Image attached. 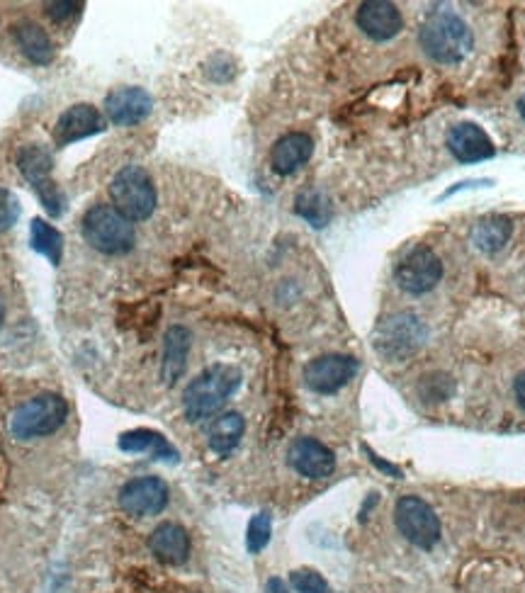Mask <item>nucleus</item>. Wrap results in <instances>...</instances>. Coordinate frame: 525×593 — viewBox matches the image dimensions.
I'll use <instances>...</instances> for the list:
<instances>
[{"label":"nucleus","mask_w":525,"mask_h":593,"mask_svg":"<svg viewBox=\"0 0 525 593\" xmlns=\"http://www.w3.org/2000/svg\"><path fill=\"white\" fill-rule=\"evenodd\" d=\"M20 217V202L8 188H0V234L8 231L18 222Z\"/></svg>","instance_id":"nucleus-28"},{"label":"nucleus","mask_w":525,"mask_h":593,"mask_svg":"<svg viewBox=\"0 0 525 593\" xmlns=\"http://www.w3.org/2000/svg\"><path fill=\"white\" fill-rule=\"evenodd\" d=\"M355 22L363 30V35L370 37L372 42H389L404 27L399 8L394 3H387V0H368V3L360 5Z\"/></svg>","instance_id":"nucleus-14"},{"label":"nucleus","mask_w":525,"mask_h":593,"mask_svg":"<svg viewBox=\"0 0 525 593\" xmlns=\"http://www.w3.org/2000/svg\"><path fill=\"white\" fill-rule=\"evenodd\" d=\"M149 550L163 564H171V567L185 564L190 557L188 530L178 523L156 525L154 533L149 535Z\"/></svg>","instance_id":"nucleus-17"},{"label":"nucleus","mask_w":525,"mask_h":593,"mask_svg":"<svg viewBox=\"0 0 525 593\" xmlns=\"http://www.w3.org/2000/svg\"><path fill=\"white\" fill-rule=\"evenodd\" d=\"M448 149L460 163H479L496 154L489 134L472 122L455 124V127L450 129Z\"/></svg>","instance_id":"nucleus-16"},{"label":"nucleus","mask_w":525,"mask_h":593,"mask_svg":"<svg viewBox=\"0 0 525 593\" xmlns=\"http://www.w3.org/2000/svg\"><path fill=\"white\" fill-rule=\"evenodd\" d=\"M513 389H516L518 404H521L523 411H525V372H521V375L516 377V384H513Z\"/></svg>","instance_id":"nucleus-31"},{"label":"nucleus","mask_w":525,"mask_h":593,"mask_svg":"<svg viewBox=\"0 0 525 593\" xmlns=\"http://www.w3.org/2000/svg\"><path fill=\"white\" fill-rule=\"evenodd\" d=\"M13 37L18 42L20 52L37 66L52 64L54 59V42L49 39L47 32L32 20H22L13 27Z\"/></svg>","instance_id":"nucleus-20"},{"label":"nucleus","mask_w":525,"mask_h":593,"mask_svg":"<svg viewBox=\"0 0 525 593\" xmlns=\"http://www.w3.org/2000/svg\"><path fill=\"white\" fill-rule=\"evenodd\" d=\"M428 331L423 321L411 312H399L387 316L375 329V348L382 358L392 363H402L416 355L426 343Z\"/></svg>","instance_id":"nucleus-6"},{"label":"nucleus","mask_w":525,"mask_h":593,"mask_svg":"<svg viewBox=\"0 0 525 593\" xmlns=\"http://www.w3.org/2000/svg\"><path fill=\"white\" fill-rule=\"evenodd\" d=\"M69 419V404L59 394H37L15 409L10 431L18 440H35L52 436Z\"/></svg>","instance_id":"nucleus-4"},{"label":"nucleus","mask_w":525,"mask_h":593,"mask_svg":"<svg viewBox=\"0 0 525 593\" xmlns=\"http://www.w3.org/2000/svg\"><path fill=\"white\" fill-rule=\"evenodd\" d=\"M358 372V360L350 355H321L304 367V384L316 394H336L353 380Z\"/></svg>","instance_id":"nucleus-10"},{"label":"nucleus","mask_w":525,"mask_h":593,"mask_svg":"<svg viewBox=\"0 0 525 593\" xmlns=\"http://www.w3.org/2000/svg\"><path fill=\"white\" fill-rule=\"evenodd\" d=\"M120 450L122 453H149L156 460L178 462V450L168 443L161 433L149 431V428H137V431L122 433L120 436Z\"/></svg>","instance_id":"nucleus-22"},{"label":"nucleus","mask_w":525,"mask_h":593,"mask_svg":"<svg viewBox=\"0 0 525 593\" xmlns=\"http://www.w3.org/2000/svg\"><path fill=\"white\" fill-rule=\"evenodd\" d=\"M399 533L419 550H433L440 540V521L431 506L419 496H402L394 508Z\"/></svg>","instance_id":"nucleus-8"},{"label":"nucleus","mask_w":525,"mask_h":593,"mask_svg":"<svg viewBox=\"0 0 525 593\" xmlns=\"http://www.w3.org/2000/svg\"><path fill=\"white\" fill-rule=\"evenodd\" d=\"M246 423L244 416L236 414V411H229V414L217 416L212 419L210 428H207V443H210V450L217 455H229L239 448L241 438H244Z\"/></svg>","instance_id":"nucleus-21"},{"label":"nucleus","mask_w":525,"mask_h":593,"mask_svg":"<svg viewBox=\"0 0 525 593\" xmlns=\"http://www.w3.org/2000/svg\"><path fill=\"white\" fill-rule=\"evenodd\" d=\"M368 455H370V462H375V465L380 467V470H385V472H389V474H394V477H402V472H399L394 465H389V462H382L380 457H377L375 453H370V450H368Z\"/></svg>","instance_id":"nucleus-30"},{"label":"nucleus","mask_w":525,"mask_h":593,"mask_svg":"<svg viewBox=\"0 0 525 593\" xmlns=\"http://www.w3.org/2000/svg\"><path fill=\"white\" fill-rule=\"evenodd\" d=\"M78 8H81V3H73V0H56V3H47V15L54 22H66L78 13Z\"/></svg>","instance_id":"nucleus-29"},{"label":"nucleus","mask_w":525,"mask_h":593,"mask_svg":"<svg viewBox=\"0 0 525 593\" xmlns=\"http://www.w3.org/2000/svg\"><path fill=\"white\" fill-rule=\"evenodd\" d=\"M83 239L90 248L105 253V256H124L134 248L137 234L132 222L122 217L112 205H93L83 214L81 222Z\"/></svg>","instance_id":"nucleus-3"},{"label":"nucleus","mask_w":525,"mask_h":593,"mask_svg":"<svg viewBox=\"0 0 525 593\" xmlns=\"http://www.w3.org/2000/svg\"><path fill=\"white\" fill-rule=\"evenodd\" d=\"M297 212L304 219H309L314 227H324L326 219H329V205H326V200H321L319 192H302L297 200Z\"/></svg>","instance_id":"nucleus-26"},{"label":"nucleus","mask_w":525,"mask_h":593,"mask_svg":"<svg viewBox=\"0 0 525 593\" xmlns=\"http://www.w3.org/2000/svg\"><path fill=\"white\" fill-rule=\"evenodd\" d=\"M287 462L307 479H326L336 470V455L316 438H297L287 450Z\"/></svg>","instance_id":"nucleus-12"},{"label":"nucleus","mask_w":525,"mask_h":593,"mask_svg":"<svg viewBox=\"0 0 525 593\" xmlns=\"http://www.w3.org/2000/svg\"><path fill=\"white\" fill-rule=\"evenodd\" d=\"M112 207L129 222H144L156 210V188L141 166H124L110 183Z\"/></svg>","instance_id":"nucleus-5"},{"label":"nucleus","mask_w":525,"mask_h":593,"mask_svg":"<svg viewBox=\"0 0 525 593\" xmlns=\"http://www.w3.org/2000/svg\"><path fill=\"white\" fill-rule=\"evenodd\" d=\"M103 129V117H100V112L93 105H71L69 110L61 112V117L54 124V144L59 149H64V146H71L76 141L100 134Z\"/></svg>","instance_id":"nucleus-15"},{"label":"nucleus","mask_w":525,"mask_h":593,"mask_svg":"<svg viewBox=\"0 0 525 593\" xmlns=\"http://www.w3.org/2000/svg\"><path fill=\"white\" fill-rule=\"evenodd\" d=\"M151 110H154V100L144 88L137 86L117 88L105 98L107 120L117 127H134V124L144 122Z\"/></svg>","instance_id":"nucleus-13"},{"label":"nucleus","mask_w":525,"mask_h":593,"mask_svg":"<svg viewBox=\"0 0 525 593\" xmlns=\"http://www.w3.org/2000/svg\"><path fill=\"white\" fill-rule=\"evenodd\" d=\"M241 387V372L234 365H210L202 370L183 392V409L188 421L214 419L229 402L231 394Z\"/></svg>","instance_id":"nucleus-1"},{"label":"nucleus","mask_w":525,"mask_h":593,"mask_svg":"<svg viewBox=\"0 0 525 593\" xmlns=\"http://www.w3.org/2000/svg\"><path fill=\"white\" fill-rule=\"evenodd\" d=\"M168 487L158 477H137L120 489V508L134 518L158 516L168 506Z\"/></svg>","instance_id":"nucleus-11"},{"label":"nucleus","mask_w":525,"mask_h":593,"mask_svg":"<svg viewBox=\"0 0 525 593\" xmlns=\"http://www.w3.org/2000/svg\"><path fill=\"white\" fill-rule=\"evenodd\" d=\"M18 168L20 173L25 175L27 183L32 185V190L37 192L39 202L44 205L52 217H61L66 207L64 192L59 190L56 180L52 178L54 158L44 146L39 144H27L18 151Z\"/></svg>","instance_id":"nucleus-7"},{"label":"nucleus","mask_w":525,"mask_h":593,"mask_svg":"<svg viewBox=\"0 0 525 593\" xmlns=\"http://www.w3.org/2000/svg\"><path fill=\"white\" fill-rule=\"evenodd\" d=\"M443 278V263L428 246L406 251L394 270V280L406 295H426Z\"/></svg>","instance_id":"nucleus-9"},{"label":"nucleus","mask_w":525,"mask_h":593,"mask_svg":"<svg viewBox=\"0 0 525 593\" xmlns=\"http://www.w3.org/2000/svg\"><path fill=\"white\" fill-rule=\"evenodd\" d=\"M30 244L37 253L49 258L52 265H59L61 258H64V236H61V231L54 229L47 219H32Z\"/></svg>","instance_id":"nucleus-24"},{"label":"nucleus","mask_w":525,"mask_h":593,"mask_svg":"<svg viewBox=\"0 0 525 593\" xmlns=\"http://www.w3.org/2000/svg\"><path fill=\"white\" fill-rule=\"evenodd\" d=\"M265 593H292L287 589V584L282 579H270L268 586H265Z\"/></svg>","instance_id":"nucleus-32"},{"label":"nucleus","mask_w":525,"mask_h":593,"mask_svg":"<svg viewBox=\"0 0 525 593\" xmlns=\"http://www.w3.org/2000/svg\"><path fill=\"white\" fill-rule=\"evenodd\" d=\"M190 346H193V333L185 326H171L163 336V358H161V380L168 387L183 377L185 365H188Z\"/></svg>","instance_id":"nucleus-19"},{"label":"nucleus","mask_w":525,"mask_h":593,"mask_svg":"<svg viewBox=\"0 0 525 593\" xmlns=\"http://www.w3.org/2000/svg\"><path fill=\"white\" fill-rule=\"evenodd\" d=\"M270 533H273V518H270V513L268 511L256 513V516L251 518V523H248V530H246L248 552H251V555L263 552L270 542Z\"/></svg>","instance_id":"nucleus-25"},{"label":"nucleus","mask_w":525,"mask_h":593,"mask_svg":"<svg viewBox=\"0 0 525 593\" xmlns=\"http://www.w3.org/2000/svg\"><path fill=\"white\" fill-rule=\"evenodd\" d=\"M421 49L433 61L453 66L465 61L472 54L474 37L470 25L457 18L455 13H433L428 15L419 32Z\"/></svg>","instance_id":"nucleus-2"},{"label":"nucleus","mask_w":525,"mask_h":593,"mask_svg":"<svg viewBox=\"0 0 525 593\" xmlns=\"http://www.w3.org/2000/svg\"><path fill=\"white\" fill-rule=\"evenodd\" d=\"M518 112H521V117L525 120V95H521V100H518Z\"/></svg>","instance_id":"nucleus-33"},{"label":"nucleus","mask_w":525,"mask_h":593,"mask_svg":"<svg viewBox=\"0 0 525 593\" xmlns=\"http://www.w3.org/2000/svg\"><path fill=\"white\" fill-rule=\"evenodd\" d=\"M290 584L297 593H331L329 581L316 569H295L290 574Z\"/></svg>","instance_id":"nucleus-27"},{"label":"nucleus","mask_w":525,"mask_h":593,"mask_svg":"<svg viewBox=\"0 0 525 593\" xmlns=\"http://www.w3.org/2000/svg\"><path fill=\"white\" fill-rule=\"evenodd\" d=\"M511 222L506 217H487L477 224L472 231V241L479 251L496 253L501 251L511 239Z\"/></svg>","instance_id":"nucleus-23"},{"label":"nucleus","mask_w":525,"mask_h":593,"mask_svg":"<svg viewBox=\"0 0 525 593\" xmlns=\"http://www.w3.org/2000/svg\"><path fill=\"white\" fill-rule=\"evenodd\" d=\"M314 154V139L304 132H290L280 137L270 149V166L278 175H292Z\"/></svg>","instance_id":"nucleus-18"}]
</instances>
